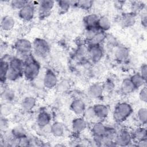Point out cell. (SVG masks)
<instances>
[{
    "instance_id": "cell-1",
    "label": "cell",
    "mask_w": 147,
    "mask_h": 147,
    "mask_svg": "<svg viewBox=\"0 0 147 147\" xmlns=\"http://www.w3.org/2000/svg\"><path fill=\"white\" fill-rule=\"evenodd\" d=\"M24 67L23 76L28 81H33L38 76L41 65L39 62L32 55L29 54L24 60Z\"/></svg>"
},
{
    "instance_id": "cell-2",
    "label": "cell",
    "mask_w": 147,
    "mask_h": 147,
    "mask_svg": "<svg viewBox=\"0 0 147 147\" xmlns=\"http://www.w3.org/2000/svg\"><path fill=\"white\" fill-rule=\"evenodd\" d=\"M133 113L132 106L126 102L118 103L113 112V118L117 123H122L125 121Z\"/></svg>"
},
{
    "instance_id": "cell-3",
    "label": "cell",
    "mask_w": 147,
    "mask_h": 147,
    "mask_svg": "<svg viewBox=\"0 0 147 147\" xmlns=\"http://www.w3.org/2000/svg\"><path fill=\"white\" fill-rule=\"evenodd\" d=\"M14 48L17 54L20 55V56L17 57L24 60L28 55L31 53L33 50V45L29 40L21 38L16 41L14 44Z\"/></svg>"
},
{
    "instance_id": "cell-4",
    "label": "cell",
    "mask_w": 147,
    "mask_h": 147,
    "mask_svg": "<svg viewBox=\"0 0 147 147\" xmlns=\"http://www.w3.org/2000/svg\"><path fill=\"white\" fill-rule=\"evenodd\" d=\"M131 131L126 128H122L117 131L114 142L117 146H127L133 142Z\"/></svg>"
},
{
    "instance_id": "cell-5",
    "label": "cell",
    "mask_w": 147,
    "mask_h": 147,
    "mask_svg": "<svg viewBox=\"0 0 147 147\" xmlns=\"http://www.w3.org/2000/svg\"><path fill=\"white\" fill-rule=\"evenodd\" d=\"M33 51L41 57L46 56L50 51V45L48 41L42 38H36L32 42Z\"/></svg>"
},
{
    "instance_id": "cell-6",
    "label": "cell",
    "mask_w": 147,
    "mask_h": 147,
    "mask_svg": "<svg viewBox=\"0 0 147 147\" xmlns=\"http://www.w3.org/2000/svg\"><path fill=\"white\" fill-rule=\"evenodd\" d=\"M35 13V4L32 1H29V2L24 7L18 10V15L22 21L24 22H29L34 18Z\"/></svg>"
},
{
    "instance_id": "cell-7",
    "label": "cell",
    "mask_w": 147,
    "mask_h": 147,
    "mask_svg": "<svg viewBox=\"0 0 147 147\" xmlns=\"http://www.w3.org/2000/svg\"><path fill=\"white\" fill-rule=\"evenodd\" d=\"M58 84V79L55 72L51 69H48L45 72L43 78V85L45 88L48 90L54 88Z\"/></svg>"
},
{
    "instance_id": "cell-8",
    "label": "cell",
    "mask_w": 147,
    "mask_h": 147,
    "mask_svg": "<svg viewBox=\"0 0 147 147\" xmlns=\"http://www.w3.org/2000/svg\"><path fill=\"white\" fill-rule=\"evenodd\" d=\"M87 54L93 63H97L103 58L104 50L101 45H88Z\"/></svg>"
},
{
    "instance_id": "cell-9",
    "label": "cell",
    "mask_w": 147,
    "mask_h": 147,
    "mask_svg": "<svg viewBox=\"0 0 147 147\" xmlns=\"http://www.w3.org/2000/svg\"><path fill=\"white\" fill-rule=\"evenodd\" d=\"M87 127V121L81 116H78L73 119L71 122V129L73 133L80 134L83 132Z\"/></svg>"
},
{
    "instance_id": "cell-10",
    "label": "cell",
    "mask_w": 147,
    "mask_h": 147,
    "mask_svg": "<svg viewBox=\"0 0 147 147\" xmlns=\"http://www.w3.org/2000/svg\"><path fill=\"white\" fill-rule=\"evenodd\" d=\"M69 109L74 114L80 116L83 114L86 109V105L82 99L75 98L71 101Z\"/></svg>"
},
{
    "instance_id": "cell-11",
    "label": "cell",
    "mask_w": 147,
    "mask_h": 147,
    "mask_svg": "<svg viewBox=\"0 0 147 147\" xmlns=\"http://www.w3.org/2000/svg\"><path fill=\"white\" fill-rule=\"evenodd\" d=\"M55 2L52 0H42L38 2V14L41 17L49 14L55 6Z\"/></svg>"
},
{
    "instance_id": "cell-12",
    "label": "cell",
    "mask_w": 147,
    "mask_h": 147,
    "mask_svg": "<svg viewBox=\"0 0 147 147\" xmlns=\"http://www.w3.org/2000/svg\"><path fill=\"white\" fill-rule=\"evenodd\" d=\"M104 90L102 84L94 83L91 84L87 90V94L92 99H99L103 96Z\"/></svg>"
},
{
    "instance_id": "cell-13",
    "label": "cell",
    "mask_w": 147,
    "mask_h": 147,
    "mask_svg": "<svg viewBox=\"0 0 147 147\" xmlns=\"http://www.w3.org/2000/svg\"><path fill=\"white\" fill-rule=\"evenodd\" d=\"M130 51L128 48L123 45H118L115 47L114 57L116 60L121 63L126 61L129 57Z\"/></svg>"
},
{
    "instance_id": "cell-14",
    "label": "cell",
    "mask_w": 147,
    "mask_h": 147,
    "mask_svg": "<svg viewBox=\"0 0 147 147\" xmlns=\"http://www.w3.org/2000/svg\"><path fill=\"white\" fill-rule=\"evenodd\" d=\"M136 22V14L131 13H123L119 18V24L123 28L133 26Z\"/></svg>"
},
{
    "instance_id": "cell-15",
    "label": "cell",
    "mask_w": 147,
    "mask_h": 147,
    "mask_svg": "<svg viewBox=\"0 0 147 147\" xmlns=\"http://www.w3.org/2000/svg\"><path fill=\"white\" fill-rule=\"evenodd\" d=\"M52 120V116L51 114L45 110H40L38 113L36 122L38 127L40 128H44L49 125Z\"/></svg>"
},
{
    "instance_id": "cell-16",
    "label": "cell",
    "mask_w": 147,
    "mask_h": 147,
    "mask_svg": "<svg viewBox=\"0 0 147 147\" xmlns=\"http://www.w3.org/2000/svg\"><path fill=\"white\" fill-rule=\"evenodd\" d=\"M95 116L97 119L103 120L106 119L109 114V109L105 104L96 103L93 106Z\"/></svg>"
},
{
    "instance_id": "cell-17",
    "label": "cell",
    "mask_w": 147,
    "mask_h": 147,
    "mask_svg": "<svg viewBox=\"0 0 147 147\" xmlns=\"http://www.w3.org/2000/svg\"><path fill=\"white\" fill-rule=\"evenodd\" d=\"M131 134L134 142H137L143 140L147 139V131L146 127L144 126H140L131 131Z\"/></svg>"
},
{
    "instance_id": "cell-18",
    "label": "cell",
    "mask_w": 147,
    "mask_h": 147,
    "mask_svg": "<svg viewBox=\"0 0 147 147\" xmlns=\"http://www.w3.org/2000/svg\"><path fill=\"white\" fill-rule=\"evenodd\" d=\"M36 105V99L35 98L31 96H28L24 98L21 103H20V106L21 109L26 112L30 111L32 110Z\"/></svg>"
},
{
    "instance_id": "cell-19",
    "label": "cell",
    "mask_w": 147,
    "mask_h": 147,
    "mask_svg": "<svg viewBox=\"0 0 147 147\" xmlns=\"http://www.w3.org/2000/svg\"><path fill=\"white\" fill-rule=\"evenodd\" d=\"M1 98L4 102L11 103L16 100V92L10 87H5L1 92Z\"/></svg>"
},
{
    "instance_id": "cell-20",
    "label": "cell",
    "mask_w": 147,
    "mask_h": 147,
    "mask_svg": "<svg viewBox=\"0 0 147 147\" xmlns=\"http://www.w3.org/2000/svg\"><path fill=\"white\" fill-rule=\"evenodd\" d=\"M16 25V20L11 16H5L1 21V28L4 32L11 30Z\"/></svg>"
},
{
    "instance_id": "cell-21",
    "label": "cell",
    "mask_w": 147,
    "mask_h": 147,
    "mask_svg": "<svg viewBox=\"0 0 147 147\" xmlns=\"http://www.w3.org/2000/svg\"><path fill=\"white\" fill-rule=\"evenodd\" d=\"M10 59H7L5 57L1 58L0 62V80L1 84L5 83L7 81L6 76L9 69Z\"/></svg>"
},
{
    "instance_id": "cell-22",
    "label": "cell",
    "mask_w": 147,
    "mask_h": 147,
    "mask_svg": "<svg viewBox=\"0 0 147 147\" xmlns=\"http://www.w3.org/2000/svg\"><path fill=\"white\" fill-rule=\"evenodd\" d=\"M120 88L121 92L125 95L131 94L136 90L129 78H126L122 80Z\"/></svg>"
},
{
    "instance_id": "cell-23",
    "label": "cell",
    "mask_w": 147,
    "mask_h": 147,
    "mask_svg": "<svg viewBox=\"0 0 147 147\" xmlns=\"http://www.w3.org/2000/svg\"><path fill=\"white\" fill-rule=\"evenodd\" d=\"M107 126L101 121H97L94 122L91 126V133L93 136H103Z\"/></svg>"
},
{
    "instance_id": "cell-24",
    "label": "cell",
    "mask_w": 147,
    "mask_h": 147,
    "mask_svg": "<svg viewBox=\"0 0 147 147\" xmlns=\"http://www.w3.org/2000/svg\"><path fill=\"white\" fill-rule=\"evenodd\" d=\"M99 16L95 13L87 14L83 18V23L86 28L97 27Z\"/></svg>"
},
{
    "instance_id": "cell-25",
    "label": "cell",
    "mask_w": 147,
    "mask_h": 147,
    "mask_svg": "<svg viewBox=\"0 0 147 147\" xmlns=\"http://www.w3.org/2000/svg\"><path fill=\"white\" fill-rule=\"evenodd\" d=\"M50 131L53 136L56 137H61L64 134L65 129L62 123L56 121L53 122L51 125Z\"/></svg>"
},
{
    "instance_id": "cell-26",
    "label": "cell",
    "mask_w": 147,
    "mask_h": 147,
    "mask_svg": "<svg viewBox=\"0 0 147 147\" xmlns=\"http://www.w3.org/2000/svg\"><path fill=\"white\" fill-rule=\"evenodd\" d=\"M107 34L106 32L99 30L88 42V45H101L105 42Z\"/></svg>"
},
{
    "instance_id": "cell-27",
    "label": "cell",
    "mask_w": 147,
    "mask_h": 147,
    "mask_svg": "<svg viewBox=\"0 0 147 147\" xmlns=\"http://www.w3.org/2000/svg\"><path fill=\"white\" fill-rule=\"evenodd\" d=\"M111 25V21L108 17L106 16H99L97 23V27L100 30L106 32L110 29Z\"/></svg>"
},
{
    "instance_id": "cell-28",
    "label": "cell",
    "mask_w": 147,
    "mask_h": 147,
    "mask_svg": "<svg viewBox=\"0 0 147 147\" xmlns=\"http://www.w3.org/2000/svg\"><path fill=\"white\" fill-rule=\"evenodd\" d=\"M129 78L136 90L141 88L146 84V81L141 76L139 73L133 74Z\"/></svg>"
},
{
    "instance_id": "cell-29",
    "label": "cell",
    "mask_w": 147,
    "mask_h": 147,
    "mask_svg": "<svg viewBox=\"0 0 147 147\" xmlns=\"http://www.w3.org/2000/svg\"><path fill=\"white\" fill-rule=\"evenodd\" d=\"M136 117L139 123L145 126L147 123V109L146 107H142L140 108L136 113Z\"/></svg>"
},
{
    "instance_id": "cell-30",
    "label": "cell",
    "mask_w": 147,
    "mask_h": 147,
    "mask_svg": "<svg viewBox=\"0 0 147 147\" xmlns=\"http://www.w3.org/2000/svg\"><path fill=\"white\" fill-rule=\"evenodd\" d=\"M10 133L13 137L16 140H18L28 136L25 129L20 126H17L13 127L11 130Z\"/></svg>"
},
{
    "instance_id": "cell-31",
    "label": "cell",
    "mask_w": 147,
    "mask_h": 147,
    "mask_svg": "<svg viewBox=\"0 0 147 147\" xmlns=\"http://www.w3.org/2000/svg\"><path fill=\"white\" fill-rule=\"evenodd\" d=\"M72 6H76L78 7L81 8L83 10H88L90 9L93 4L94 1L90 0H84V1H71Z\"/></svg>"
},
{
    "instance_id": "cell-32",
    "label": "cell",
    "mask_w": 147,
    "mask_h": 147,
    "mask_svg": "<svg viewBox=\"0 0 147 147\" xmlns=\"http://www.w3.org/2000/svg\"><path fill=\"white\" fill-rule=\"evenodd\" d=\"M22 76H23L22 73L9 67V69L8 70L6 76V79L7 80L14 82L20 79Z\"/></svg>"
},
{
    "instance_id": "cell-33",
    "label": "cell",
    "mask_w": 147,
    "mask_h": 147,
    "mask_svg": "<svg viewBox=\"0 0 147 147\" xmlns=\"http://www.w3.org/2000/svg\"><path fill=\"white\" fill-rule=\"evenodd\" d=\"M57 3L60 12L61 13H65L68 11L72 6L71 1H59Z\"/></svg>"
},
{
    "instance_id": "cell-34",
    "label": "cell",
    "mask_w": 147,
    "mask_h": 147,
    "mask_svg": "<svg viewBox=\"0 0 147 147\" xmlns=\"http://www.w3.org/2000/svg\"><path fill=\"white\" fill-rule=\"evenodd\" d=\"M99 30H100L98 28V27L86 28L84 32V37L86 41L88 42L90 40H91Z\"/></svg>"
},
{
    "instance_id": "cell-35",
    "label": "cell",
    "mask_w": 147,
    "mask_h": 147,
    "mask_svg": "<svg viewBox=\"0 0 147 147\" xmlns=\"http://www.w3.org/2000/svg\"><path fill=\"white\" fill-rule=\"evenodd\" d=\"M83 115V117L87 121H90L94 119V118H96L93 106H89L86 107Z\"/></svg>"
},
{
    "instance_id": "cell-36",
    "label": "cell",
    "mask_w": 147,
    "mask_h": 147,
    "mask_svg": "<svg viewBox=\"0 0 147 147\" xmlns=\"http://www.w3.org/2000/svg\"><path fill=\"white\" fill-rule=\"evenodd\" d=\"M28 2H29V1L14 0L11 1L10 5L13 9L20 10L21 9L24 7Z\"/></svg>"
},
{
    "instance_id": "cell-37",
    "label": "cell",
    "mask_w": 147,
    "mask_h": 147,
    "mask_svg": "<svg viewBox=\"0 0 147 147\" xmlns=\"http://www.w3.org/2000/svg\"><path fill=\"white\" fill-rule=\"evenodd\" d=\"M104 92L107 91V92H111L113 91L115 87V83L114 82L112 79L108 78L105 80L104 84H102Z\"/></svg>"
},
{
    "instance_id": "cell-38",
    "label": "cell",
    "mask_w": 147,
    "mask_h": 147,
    "mask_svg": "<svg viewBox=\"0 0 147 147\" xmlns=\"http://www.w3.org/2000/svg\"><path fill=\"white\" fill-rule=\"evenodd\" d=\"M139 98L142 102L146 103L147 102V88L146 85L140 88L139 92Z\"/></svg>"
},
{
    "instance_id": "cell-39",
    "label": "cell",
    "mask_w": 147,
    "mask_h": 147,
    "mask_svg": "<svg viewBox=\"0 0 147 147\" xmlns=\"http://www.w3.org/2000/svg\"><path fill=\"white\" fill-rule=\"evenodd\" d=\"M9 127V121L6 117L1 116V122H0V128L1 130L2 131H5Z\"/></svg>"
},
{
    "instance_id": "cell-40",
    "label": "cell",
    "mask_w": 147,
    "mask_h": 147,
    "mask_svg": "<svg viewBox=\"0 0 147 147\" xmlns=\"http://www.w3.org/2000/svg\"><path fill=\"white\" fill-rule=\"evenodd\" d=\"M56 87H57V88H59V91L64 92L68 89V88L69 87V84L66 80H64L61 81L59 84L58 83Z\"/></svg>"
},
{
    "instance_id": "cell-41",
    "label": "cell",
    "mask_w": 147,
    "mask_h": 147,
    "mask_svg": "<svg viewBox=\"0 0 147 147\" xmlns=\"http://www.w3.org/2000/svg\"><path fill=\"white\" fill-rule=\"evenodd\" d=\"M141 76L146 81L147 77V65L146 63H143L141 64L140 68V72H138Z\"/></svg>"
},
{
    "instance_id": "cell-42",
    "label": "cell",
    "mask_w": 147,
    "mask_h": 147,
    "mask_svg": "<svg viewBox=\"0 0 147 147\" xmlns=\"http://www.w3.org/2000/svg\"><path fill=\"white\" fill-rule=\"evenodd\" d=\"M136 144V146H141V147H146L147 146V139L141 140L137 142H134Z\"/></svg>"
},
{
    "instance_id": "cell-43",
    "label": "cell",
    "mask_w": 147,
    "mask_h": 147,
    "mask_svg": "<svg viewBox=\"0 0 147 147\" xmlns=\"http://www.w3.org/2000/svg\"><path fill=\"white\" fill-rule=\"evenodd\" d=\"M141 23L142 24V26L144 28H146V24H147V21H146V16L145 14L141 17Z\"/></svg>"
}]
</instances>
